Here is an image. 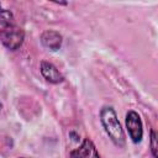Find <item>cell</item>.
<instances>
[{
	"instance_id": "obj_1",
	"label": "cell",
	"mask_w": 158,
	"mask_h": 158,
	"mask_svg": "<svg viewBox=\"0 0 158 158\" xmlns=\"http://www.w3.org/2000/svg\"><path fill=\"white\" fill-rule=\"evenodd\" d=\"M100 117H101V123H102L106 133L111 138V141L116 146L123 147L125 135H123V131L121 128V125L118 122L115 110L111 106H105V107H102V110L100 112Z\"/></svg>"
},
{
	"instance_id": "obj_10",
	"label": "cell",
	"mask_w": 158,
	"mask_h": 158,
	"mask_svg": "<svg viewBox=\"0 0 158 158\" xmlns=\"http://www.w3.org/2000/svg\"><path fill=\"white\" fill-rule=\"evenodd\" d=\"M0 107H1V105H0Z\"/></svg>"
},
{
	"instance_id": "obj_3",
	"label": "cell",
	"mask_w": 158,
	"mask_h": 158,
	"mask_svg": "<svg viewBox=\"0 0 158 158\" xmlns=\"http://www.w3.org/2000/svg\"><path fill=\"white\" fill-rule=\"evenodd\" d=\"M126 127L131 139L135 143H138L142 139L143 130H142V121L139 115L136 111H128L126 115Z\"/></svg>"
},
{
	"instance_id": "obj_6",
	"label": "cell",
	"mask_w": 158,
	"mask_h": 158,
	"mask_svg": "<svg viewBox=\"0 0 158 158\" xmlns=\"http://www.w3.org/2000/svg\"><path fill=\"white\" fill-rule=\"evenodd\" d=\"M41 40H42V43H43L47 48H49V49H52V51L59 49V47H60V44H62V37H60V35L57 33L56 31H46V32L42 35Z\"/></svg>"
},
{
	"instance_id": "obj_4",
	"label": "cell",
	"mask_w": 158,
	"mask_h": 158,
	"mask_svg": "<svg viewBox=\"0 0 158 158\" xmlns=\"http://www.w3.org/2000/svg\"><path fill=\"white\" fill-rule=\"evenodd\" d=\"M70 156L72 158H100L94 143L89 138H85L83 143L70 153Z\"/></svg>"
},
{
	"instance_id": "obj_2",
	"label": "cell",
	"mask_w": 158,
	"mask_h": 158,
	"mask_svg": "<svg viewBox=\"0 0 158 158\" xmlns=\"http://www.w3.org/2000/svg\"><path fill=\"white\" fill-rule=\"evenodd\" d=\"M23 38H25L23 31L15 25L4 26V28L0 30V40L2 44L11 51L17 49L22 44Z\"/></svg>"
},
{
	"instance_id": "obj_5",
	"label": "cell",
	"mask_w": 158,
	"mask_h": 158,
	"mask_svg": "<svg viewBox=\"0 0 158 158\" xmlns=\"http://www.w3.org/2000/svg\"><path fill=\"white\" fill-rule=\"evenodd\" d=\"M41 73L44 77V79L49 83L57 84V83H60L63 80V75L59 73V70L52 63L42 62L41 63Z\"/></svg>"
},
{
	"instance_id": "obj_7",
	"label": "cell",
	"mask_w": 158,
	"mask_h": 158,
	"mask_svg": "<svg viewBox=\"0 0 158 158\" xmlns=\"http://www.w3.org/2000/svg\"><path fill=\"white\" fill-rule=\"evenodd\" d=\"M12 19H14V17H12V14H11L10 11L2 9L1 5H0V23L4 25V26L12 25V23H11V22H12Z\"/></svg>"
},
{
	"instance_id": "obj_9",
	"label": "cell",
	"mask_w": 158,
	"mask_h": 158,
	"mask_svg": "<svg viewBox=\"0 0 158 158\" xmlns=\"http://www.w3.org/2000/svg\"><path fill=\"white\" fill-rule=\"evenodd\" d=\"M19 158H22V157H19Z\"/></svg>"
},
{
	"instance_id": "obj_8",
	"label": "cell",
	"mask_w": 158,
	"mask_h": 158,
	"mask_svg": "<svg viewBox=\"0 0 158 158\" xmlns=\"http://www.w3.org/2000/svg\"><path fill=\"white\" fill-rule=\"evenodd\" d=\"M156 141H157V138H156V132L152 131V138H151V142H152V153H153L154 157H157V144H156Z\"/></svg>"
}]
</instances>
